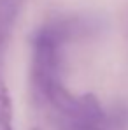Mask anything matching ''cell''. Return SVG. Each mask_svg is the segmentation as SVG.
<instances>
[{"label":"cell","mask_w":128,"mask_h":130,"mask_svg":"<svg viewBox=\"0 0 128 130\" xmlns=\"http://www.w3.org/2000/svg\"><path fill=\"white\" fill-rule=\"evenodd\" d=\"M32 130H41V128H37V127H35V128H32Z\"/></svg>","instance_id":"cell-5"},{"label":"cell","mask_w":128,"mask_h":130,"mask_svg":"<svg viewBox=\"0 0 128 130\" xmlns=\"http://www.w3.org/2000/svg\"><path fill=\"white\" fill-rule=\"evenodd\" d=\"M25 0H0V63Z\"/></svg>","instance_id":"cell-2"},{"label":"cell","mask_w":128,"mask_h":130,"mask_svg":"<svg viewBox=\"0 0 128 130\" xmlns=\"http://www.w3.org/2000/svg\"><path fill=\"white\" fill-rule=\"evenodd\" d=\"M67 130H104L100 125H91V123H83V121H70L67 120Z\"/></svg>","instance_id":"cell-4"},{"label":"cell","mask_w":128,"mask_h":130,"mask_svg":"<svg viewBox=\"0 0 128 130\" xmlns=\"http://www.w3.org/2000/svg\"><path fill=\"white\" fill-rule=\"evenodd\" d=\"M0 130H12V99L4 79H0Z\"/></svg>","instance_id":"cell-3"},{"label":"cell","mask_w":128,"mask_h":130,"mask_svg":"<svg viewBox=\"0 0 128 130\" xmlns=\"http://www.w3.org/2000/svg\"><path fill=\"white\" fill-rule=\"evenodd\" d=\"M62 46L63 42L58 39V35L53 32V28L46 23L41 26L32 39V85L33 90L42 95L44 90L53 81L62 79Z\"/></svg>","instance_id":"cell-1"}]
</instances>
